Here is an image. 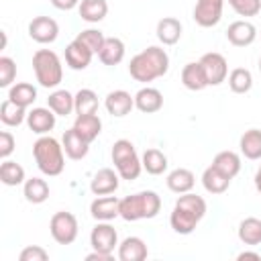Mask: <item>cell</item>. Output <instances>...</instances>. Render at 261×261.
Returning a JSON list of instances; mask_svg holds the SVG:
<instances>
[{"label":"cell","instance_id":"obj_29","mask_svg":"<svg viewBox=\"0 0 261 261\" xmlns=\"http://www.w3.org/2000/svg\"><path fill=\"white\" fill-rule=\"evenodd\" d=\"M239 147H241V153L251 159V161H257L261 159V130L259 128H249L241 135V141H239Z\"/></svg>","mask_w":261,"mask_h":261},{"label":"cell","instance_id":"obj_5","mask_svg":"<svg viewBox=\"0 0 261 261\" xmlns=\"http://www.w3.org/2000/svg\"><path fill=\"white\" fill-rule=\"evenodd\" d=\"M33 69L35 77L43 88H57L63 80V65L55 51L39 49L33 55Z\"/></svg>","mask_w":261,"mask_h":261},{"label":"cell","instance_id":"obj_10","mask_svg":"<svg viewBox=\"0 0 261 261\" xmlns=\"http://www.w3.org/2000/svg\"><path fill=\"white\" fill-rule=\"evenodd\" d=\"M222 8H224V0H196V6H194L196 24L204 29L216 27L222 18Z\"/></svg>","mask_w":261,"mask_h":261},{"label":"cell","instance_id":"obj_31","mask_svg":"<svg viewBox=\"0 0 261 261\" xmlns=\"http://www.w3.org/2000/svg\"><path fill=\"white\" fill-rule=\"evenodd\" d=\"M212 165H214L218 171H222L226 177L232 179V177L241 171V157H239L234 151H220V153L214 155Z\"/></svg>","mask_w":261,"mask_h":261},{"label":"cell","instance_id":"obj_3","mask_svg":"<svg viewBox=\"0 0 261 261\" xmlns=\"http://www.w3.org/2000/svg\"><path fill=\"white\" fill-rule=\"evenodd\" d=\"M63 155H65L63 145L57 139L47 137V135H41L33 145L35 163H37L39 171L49 175V177H55L63 171V167H65V157Z\"/></svg>","mask_w":261,"mask_h":261},{"label":"cell","instance_id":"obj_21","mask_svg":"<svg viewBox=\"0 0 261 261\" xmlns=\"http://www.w3.org/2000/svg\"><path fill=\"white\" fill-rule=\"evenodd\" d=\"M73 128L88 141V143H92V141H96L98 139V135L102 133V120H100V116L94 112V114H77L75 116V122H73Z\"/></svg>","mask_w":261,"mask_h":261},{"label":"cell","instance_id":"obj_33","mask_svg":"<svg viewBox=\"0 0 261 261\" xmlns=\"http://www.w3.org/2000/svg\"><path fill=\"white\" fill-rule=\"evenodd\" d=\"M27 108L24 106H18L14 104L12 100H4L0 104V120L6 124V126H20L24 120H27Z\"/></svg>","mask_w":261,"mask_h":261},{"label":"cell","instance_id":"obj_8","mask_svg":"<svg viewBox=\"0 0 261 261\" xmlns=\"http://www.w3.org/2000/svg\"><path fill=\"white\" fill-rule=\"evenodd\" d=\"M200 65L204 69V75H206V82L208 86H220L226 77H228V63H226V57L216 53V51H210V53H204L200 57Z\"/></svg>","mask_w":261,"mask_h":261},{"label":"cell","instance_id":"obj_15","mask_svg":"<svg viewBox=\"0 0 261 261\" xmlns=\"http://www.w3.org/2000/svg\"><path fill=\"white\" fill-rule=\"evenodd\" d=\"M55 118H57V114H55L49 106H47V108L37 106V108H33V110H29V114H27V124H29V128H31L33 133H37V135H47L49 130H53Z\"/></svg>","mask_w":261,"mask_h":261},{"label":"cell","instance_id":"obj_36","mask_svg":"<svg viewBox=\"0 0 261 261\" xmlns=\"http://www.w3.org/2000/svg\"><path fill=\"white\" fill-rule=\"evenodd\" d=\"M0 181L4 186H20L24 184V167L16 161H10V159H4L2 165H0Z\"/></svg>","mask_w":261,"mask_h":261},{"label":"cell","instance_id":"obj_13","mask_svg":"<svg viewBox=\"0 0 261 261\" xmlns=\"http://www.w3.org/2000/svg\"><path fill=\"white\" fill-rule=\"evenodd\" d=\"M226 39L234 47H247L257 39V29L249 20H234L226 29Z\"/></svg>","mask_w":261,"mask_h":261},{"label":"cell","instance_id":"obj_9","mask_svg":"<svg viewBox=\"0 0 261 261\" xmlns=\"http://www.w3.org/2000/svg\"><path fill=\"white\" fill-rule=\"evenodd\" d=\"M90 245L94 251H100V253H106V255H112L116 245H118V232L114 230L112 224L108 222H98L92 232H90Z\"/></svg>","mask_w":261,"mask_h":261},{"label":"cell","instance_id":"obj_16","mask_svg":"<svg viewBox=\"0 0 261 261\" xmlns=\"http://www.w3.org/2000/svg\"><path fill=\"white\" fill-rule=\"evenodd\" d=\"M104 106H106L108 114L120 118V116L130 114V110L135 108V96H130L126 90H112V92H108Z\"/></svg>","mask_w":261,"mask_h":261},{"label":"cell","instance_id":"obj_7","mask_svg":"<svg viewBox=\"0 0 261 261\" xmlns=\"http://www.w3.org/2000/svg\"><path fill=\"white\" fill-rule=\"evenodd\" d=\"M77 218L71 214V212H55L51 216V222H49V230H51V237L55 243L59 245H71L75 239H77Z\"/></svg>","mask_w":261,"mask_h":261},{"label":"cell","instance_id":"obj_19","mask_svg":"<svg viewBox=\"0 0 261 261\" xmlns=\"http://www.w3.org/2000/svg\"><path fill=\"white\" fill-rule=\"evenodd\" d=\"M92 57H94V53H92L82 41H77V39H73V41L65 47V63H67L71 69H75V71L86 69V67L90 65Z\"/></svg>","mask_w":261,"mask_h":261},{"label":"cell","instance_id":"obj_35","mask_svg":"<svg viewBox=\"0 0 261 261\" xmlns=\"http://www.w3.org/2000/svg\"><path fill=\"white\" fill-rule=\"evenodd\" d=\"M141 161H143V169L151 175H161L167 169V157L159 149H147L143 153Z\"/></svg>","mask_w":261,"mask_h":261},{"label":"cell","instance_id":"obj_14","mask_svg":"<svg viewBox=\"0 0 261 261\" xmlns=\"http://www.w3.org/2000/svg\"><path fill=\"white\" fill-rule=\"evenodd\" d=\"M118 171L110 169V167H102L94 173L92 181H90V190L94 196H108L114 194L118 190Z\"/></svg>","mask_w":261,"mask_h":261},{"label":"cell","instance_id":"obj_47","mask_svg":"<svg viewBox=\"0 0 261 261\" xmlns=\"http://www.w3.org/2000/svg\"><path fill=\"white\" fill-rule=\"evenodd\" d=\"M255 190L261 194V165H259L257 171H255Z\"/></svg>","mask_w":261,"mask_h":261},{"label":"cell","instance_id":"obj_11","mask_svg":"<svg viewBox=\"0 0 261 261\" xmlns=\"http://www.w3.org/2000/svg\"><path fill=\"white\" fill-rule=\"evenodd\" d=\"M29 37L41 45H49L59 37V24L51 16H35L29 22Z\"/></svg>","mask_w":261,"mask_h":261},{"label":"cell","instance_id":"obj_25","mask_svg":"<svg viewBox=\"0 0 261 261\" xmlns=\"http://www.w3.org/2000/svg\"><path fill=\"white\" fill-rule=\"evenodd\" d=\"M157 39L163 45H175L181 39V22L173 16H163L157 22Z\"/></svg>","mask_w":261,"mask_h":261},{"label":"cell","instance_id":"obj_45","mask_svg":"<svg viewBox=\"0 0 261 261\" xmlns=\"http://www.w3.org/2000/svg\"><path fill=\"white\" fill-rule=\"evenodd\" d=\"M94 259H98V261H110L112 255H106V253H100V251H92V253L86 257V261H94Z\"/></svg>","mask_w":261,"mask_h":261},{"label":"cell","instance_id":"obj_27","mask_svg":"<svg viewBox=\"0 0 261 261\" xmlns=\"http://www.w3.org/2000/svg\"><path fill=\"white\" fill-rule=\"evenodd\" d=\"M202 186L210 194H224L230 186V177H226L222 171H218L214 165H208L202 173Z\"/></svg>","mask_w":261,"mask_h":261},{"label":"cell","instance_id":"obj_26","mask_svg":"<svg viewBox=\"0 0 261 261\" xmlns=\"http://www.w3.org/2000/svg\"><path fill=\"white\" fill-rule=\"evenodd\" d=\"M100 61L104 65H118L124 59V43L118 37H106L100 53H98Z\"/></svg>","mask_w":261,"mask_h":261},{"label":"cell","instance_id":"obj_30","mask_svg":"<svg viewBox=\"0 0 261 261\" xmlns=\"http://www.w3.org/2000/svg\"><path fill=\"white\" fill-rule=\"evenodd\" d=\"M239 241L251 247L259 245L261 243V218H255V216L243 218L239 224Z\"/></svg>","mask_w":261,"mask_h":261},{"label":"cell","instance_id":"obj_48","mask_svg":"<svg viewBox=\"0 0 261 261\" xmlns=\"http://www.w3.org/2000/svg\"><path fill=\"white\" fill-rule=\"evenodd\" d=\"M259 71H261V57H259Z\"/></svg>","mask_w":261,"mask_h":261},{"label":"cell","instance_id":"obj_17","mask_svg":"<svg viewBox=\"0 0 261 261\" xmlns=\"http://www.w3.org/2000/svg\"><path fill=\"white\" fill-rule=\"evenodd\" d=\"M61 145H63V151H65V155L69 157V159H73V161H80V159H84L86 155H88V151H90V143L71 126L69 130H65L63 133V139H61Z\"/></svg>","mask_w":261,"mask_h":261},{"label":"cell","instance_id":"obj_18","mask_svg":"<svg viewBox=\"0 0 261 261\" xmlns=\"http://www.w3.org/2000/svg\"><path fill=\"white\" fill-rule=\"evenodd\" d=\"M135 108H139L145 114L159 112L163 108V94L157 88L145 86L135 94Z\"/></svg>","mask_w":261,"mask_h":261},{"label":"cell","instance_id":"obj_23","mask_svg":"<svg viewBox=\"0 0 261 261\" xmlns=\"http://www.w3.org/2000/svg\"><path fill=\"white\" fill-rule=\"evenodd\" d=\"M47 106L57 114V116H67L75 110V96L67 90H55L47 98Z\"/></svg>","mask_w":261,"mask_h":261},{"label":"cell","instance_id":"obj_24","mask_svg":"<svg viewBox=\"0 0 261 261\" xmlns=\"http://www.w3.org/2000/svg\"><path fill=\"white\" fill-rule=\"evenodd\" d=\"M167 188L175 194H186V192H192L194 184H196V175L186 169V167H177L173 171L167 173Z\"/></svg>","mask_w":261,"mask_h":261},{"label":"cell","instance_id":"obj_28","mask_svg":"<svg viewBox=\"0 0 261 261\" xmlns=\"http://www.w3.org/2000/svg\"><path fill=\"white\" fill-rule=\"evenodd\" d=\"M77 12L82 16V20L86 22H100L106 18L108 14V2L106 0H80Z\"/></svg>","mask_w":261,"mask_h":261},{"label":"cell","instance_id":"obj_2","mask_svg":"<svg viewBox=\"0 0 261 261\" xmlns=\"http://www.w3.org/2000/svg\"><path fill=\"white\" fill-rule=\"evenodd\" d=\"M169 69V55L161 47H147L141 53H137L128 63V73L135 82L149 84L157 77H163Z\"/></svg>","mask_w":261,"mask_h":261},{"label":"cell","instance_id":"obj_43","mask_svg":"<svg viewBox=\"0 0 261 261\" xmlns=\"http://www.w3.org/2000/svg\"><path fill=\"white\" fill-rule=\"evenodd\" d=\"M14 147H16V141H14L12 133L10 130H2L0 133V157L2 159H8L10 153L14 151Z\"/></svg>","mask_w":261,"mask_h":261},{"label":"cell","instance_id":"obj_1","mask_svg":"<svg viewBox=\"0 0 261 261\" xmlns=\"http://www.w3.org/2000/svg\"><path fill=\"white\" fill-rule=\"evenodd\" d=\"M206 214V200L198 194L186 192L179 194V198L173 204V210L169 214V224L177 234H190L198 226V222Z\"/></svg>","mask_w":261,"mask_h":261},{"label":"cell","instance_id":"obj_32","mask_svg":"<svg viewBox=\"0 0 261 261\" xmlns=\"http://www.w3.org/2000/svg\"><path fill=\"white\" fill-rule=\"evenodd\" d=\"M8 100H12V102L18 104V106L29 108V106H33V102L37 100V88H35L33 84H29V82H18V84L10 86V90H8Z\"/></svg>","mask_w":261,"mask_h":261},{"label":"cell","instance_id":"obj_20","mask_svg":"<svg viewBox=\"0 0 261 261\" xmlns=\"http://www.w3.org/2000/svg\"><path fill=\"white\" fill-rule=\"evenodd\" d=\"M149 251L141 237H126L118 245V259L120 261H143L147 259Z\"/></svg>","mask_w":261,"mask_h":261},{"label":"cell","instance_id":"obj_42","mask_svg":"<svg viewBox=\"0 0 261 261\" xmlns=\"http://www.w3.org/2000/svg\"><path fill=\"white\" fill-rule=\"evenodd\" d=\"M47 259H49V253L39 245L24 247L18 255V261H47Z\"/></svg>","mask_w":261,"mask_h":261},{"label":"cell","instance_id":"obj_6","mask_svg":"<svg viewBox=\"0 0 261 261\" xmlns=\"http://www.w3.org/2000/svg\"><path fill=\"white\" fill-rule=\"evenodd\" d=\"M110 157H112V163H114V167H116V171H118V175L122 179L133 181V179H137L141 175L143 161L137 155V149H135V145L128 139L114 141L112 151H110Z\"/></svg>","mask_w":261,"mask_h":261},{"label":"cell","instance_id":"obj_12","mask_svg":"<svg viewBox=\"0 0 261 261\" xmlns=\"http://www.w3.org/2000/svg\"><path fill=\"white\" fill-rule=\"evenodd\" d=\"M90 214L98 222H110L120 216V200L116 196H100L90 204Z\"/></svg>","mask_w":261,"mask_h":261},{"label":"cell","instance_id":"obj_37","mask_svg":"<svg viewBox=\"0 0 261 261\" xmlns=\"http://www.w3.org/2000/svg\"><path fill=\"white\" fill-rule=\"evenodd\" d=\"M228 88L234 94H247L253 88V75L247 67H234L228 73Z\"/></svg>","mask_w":261,"mask_h":261},{"label":"cell","instance_id":"obj_4","mask_svg":"<svg viewBox=\"0 0 261 261\" xmlns=\"http://www.w3.org/2000/svg\"><path fill=\"white\" fill-rule=\"evenodd\" d=\"M161 210V198L153 190H145L120 200V218L135 222L141 218H155Z\"/></svg>","mask_w":261,"mask_h":261},{"label":"cell","instance_id":"obj_41","mask_svg":"<svg viewBox=\"0 0 261 261\" xmlns=\"http://www.w3.org/2000/svg\"><path fill=\"white\" fill-rule=\"evenodd\" d=\"M16 77V63L10 57H0V88H10Z\"/></svg>","mask_w":261,"mask_h":261},{"label":"cell","instance_id":"obj_44","mask_svg":"<svg viewBox=\"0 0 261 261\" xmlns=\"http://www.w3.org/2000/svg\"><path fill=\"white\" fill-rule=\"evenodd\" d=\"M51 4L57 10H71V8L80 6V0H51Z\"/></svg>","mask_w":261,"mask_h":261},{"label":"cell","instance_id":"obj_22","mask_svg":"<svg viewBox=\"0 0 261 261\" xmlns=\"http://www.w3.org/2000/svg\"><path fill=\"white\" fill-rule=\"evenodd\" d=\"M181 84L188 90H192V92H200V90H204L208 86L200 61H192V63L184 65V69H181Z\"/></svg>","mask_w":261,"mask_h":261},{"label":"cell","instance_id":"obj_39","mask_svg":"<svg viewBox=\"0 0 261 261\" xmlns=\"http://www.w3.org/2000/svg\"><path fill=\"white\" fill-rule=\"evenodd\" d=\"M77 41H82L94 55H98L100 53V49H102V45H104V41H106V37H104V33L102 31H98V29H86V31H82V33H77V37H75Z\"/></svg>","mask_w":261,"mask_h":261},{"label":"cell","instance_id":"obj_38","mask_svg":"<svg viewBox=\"0 0 261 261\" xmlns=\"http://www.w3.org/2000/svg\"><path fill=\"white\" fill-rule=\"evenodd\" d=\"M75 96V114H94L98 112V94L90 88L77 90Z\"/></svg>","mask_w":261,"mask_h":261},{"label":"cell","instance_id":"obj_46","mask_svg":"<svg viewBox=\"0 0 261 261\" xmlns=\"http://www.w3.org/2000/svg\"><path fill=\"white\" fill-rule=\"evenodd\" d=\"M237 259H239V261H245V259L261 261V255H259V253H255V251H243V253H239V255H237Z\"/></svg>","mask_w":261,"mask_h":261},{"label":"cell","instance_id":"obj_40","mask_svg":"<svg viewBox=\"0 0 261 261\" xmlns=\"http://www.w3.org/2000/svg\"><path fill=\"white\" fill-rule=\"evenodd\" d=\"M239 16H257L261 12V0H228Z\"/></svg>","mask_w":261,"mask_h":261},{"label":"cell","instance_id":"obj_34","mask_svg":"<svg viewBox=\"0 0 261 261\" xmlns=\"http://www.w3.org/2000/svg\"><path fill=\"white\" fill-rule=\"evenodd\" d=\"M22 194L31 204H43L49 198V184L43 177H31L24 181Z\"/></svg>","mask_w":261,"mask_h":261}]
</instances>
